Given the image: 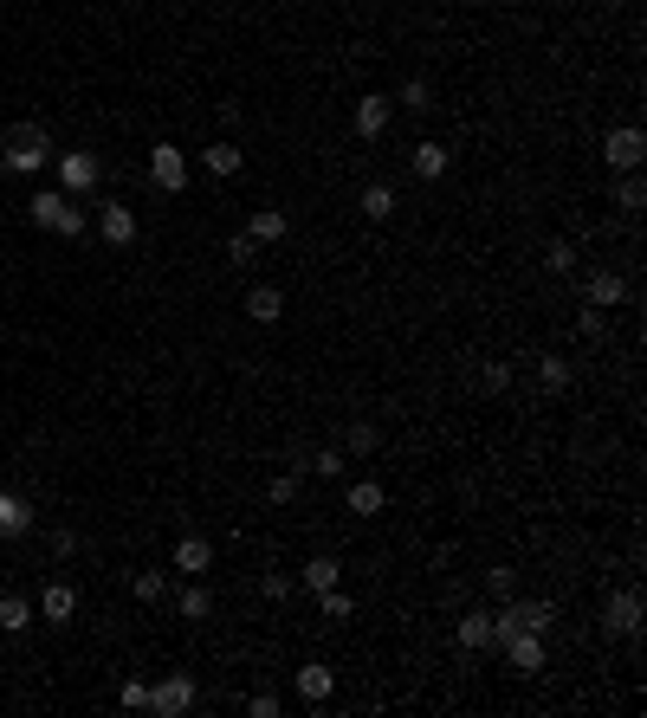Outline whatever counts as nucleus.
Returning a JSON list of instances; mask_svg holds the SVG:
<instances>
[{
	"mask_svg": "<svg viewBox=\"0 0 647 718\" xmlns=\"http://www.w3.org/2000/svg\"><path fill=\"white\" fill-rule=\"evenodd\" d=\"M402 110H428V78H408L402 85Z\"/></svg>",
	"mask_w": 647,
	"mask_h": 718,
	"instance_id": "obj_37",
	"label": "nucleus"
},
{
	"mask_svg": "<svg viewBox=\"0 0 647 718\" xmlns=\"http://www.w3.org/2000/svg\"><path fill=\"white\" fill-rule=\"evenodd\" d=\"M602 156H609V169H641V156H647V136H641V123H615L609 136H602Z\"/></svg>",
	"mask_w": 647,
	"mask_h": 718,
	"instance_id": "obj_4",
	"label": "nucleus"
},
{
	"mask_svg": "<svg viewBox=\"0 0 647 718\" xmlns=\"http://www.w3.org/2000/svg\"><path fill=\"white\" fill-rule=\"evenodd\" d=\"M117 706L123 712H149V680H123L117 686Z\"/></svg>",
	"mask_w": 647,
	"mask_h": 718,
	"instance_id": "obj_31",
	"label": "nucleus"
},
{
	"mask_svg": "<svg viewBox=\"0 0 647 718\" xmlns=\"http://www.w3.org/2000/svg\"><path fill=\"white\" fill-rule=\"evenodd\" d=\"M453 641L466 647V654H479V647H492V609H466L453 621Z\"/></svg>",
	"mask_w": 647,
	"mask_h": 718,
	"instance_id": "obj_15",
	"label": "nucleus"
},
{
	"mask_svg": "<svg viewBox=\"0 0 647 718\" xmlns=\"http://www.w3.org/2000/svg\"><path fill=\"white\" fill-rule=\"evenodd\" d=\"M576 330H583V337H602L609 324H602V311H596V305H583V317H576Z\"/></svg>",
	"mask_w": 647,
	"mask_h": 718,
	"instance_id": "obj_40",
	"label": "nucleus"
},
{
	"mask_svg": "<svg viewBox=\"0 0 647 718\" xmlns=\"http://www.w3.org/2000/svg\"><path fill=\"white\" fill-rule=\"evenodd\" d=\"M538 382H544L550 395H563V389H570V363H563V356H544V363H538Z\"/></svg>",
	"mask_w": 647,
	"mask_h": 718,
	"instance_id": "obj_30",
	"label": "nucleus"
},
{
	"mask_svg": "<svg viewBox=\"0 0 647 718\" xmlns=\"http://www.w3.org/2000/svg\"><path fill=\"white\" fill-rule=\"evenodd\" d=\"M408 169H415L421 182H440V175L453 169V149H447V143H434V136H428V143H415V149H408Z\"/></svg>",
	"mask_w": 647,
	"mask_h": 718,
	"instance_id": "obj_11",
	"label": "nucleus"
},
{
	"mask_svg": "<svg viewBox=\"0 0 647 718\" xmlns=\"http://www.w3.org/2000/svg\"><path fill=\"white\" fill-rule=\"evenodd\" d=\"M33 609L46 615L52 628H59V621H72V615H78V589H72V583H46V589H39V602H33Z\"/></svg>",
	"mask_w": 647,
	"mask_h": 718,
	"instance_id": "obj_14",
	"label": "nucleus"
},
{
	"mask_svg": "<svg viewBox=\"0 0 647 718\" xmlns=\"http://www.w3.org/2000/svg\"><path fill=\"white\" fill-rule=\"evenodd\" d=\"M389 117H395V98H382V91H363V98L350 104V130H356V143H382Z\"/></svg>",
	"mask_w": 647,
	"mask_h": 718,
	"instance_id": "obj_2",
	"label": "nucleus"
},
{
	"mask_svg": "<svg viewBox=\"0 0 647 718\" xmlns=\"http://www.w3.org/2000/svg\"><path fill=\"white\" fill-rule=\"evenodd\" d=\"M52 233H65V240H85V233H91V214H85L78 201H65V214H59V227H52Z\"/></svg>",
	"mask_w": 647,
	"mask_h": 718,
	"instance_id": "obj_29",
	"label": "nucleus"
},
{
	"mask_svg": "<svg viewBox=\"0 0 647 718\" xmlns=\"http://www.w3.org/2000/svg\"><path fill=\"white\" fill-rule=\"evenodd\" d=\"M98 233H104V246H130L136 240V207L130 201H104L98 207Z\"/></svg>",
	"mask_w": 647,
	"mask_h": 718,
	"instance_id": "obj_10",
	"label": "nucleus"
},
{
	"mask_svg": "<svg viewBox=\"0 0 647 718\" xmlns=\"http://www.w3.org/2000/svg\"><path fill=\"white\" fill-rule=\"evenodd\" d=\"M505 660H512V673H525V680H531V673H544V660H550V647H544V634H512V641H505Z\"/></svg>",
	"mask_w": 647,
	"mask_h": 718,
	"instance_id": "obj_9",
	"label": "nucleus"
},
{
	"mask_svg": "<svg viewBox=\"0 0 647 718\" xmlns=\"http://www.w3.org/2000/svg\"><path fill=\"white\" fill-rule=\"evenodd\" d=\"M52 162V136L39 130V123H13L7 143H0V169L7 175H39Z\"/></svg>",
	"mask_w": 647,
	"mask_h": 718,
	"instance_id": "obj_1",
	"label": "nucleus"
},
{
	"mask_svg": "<svg viewBox=\"0 0 647 718\" xmlns=\"http://www.w3.org/2000/svg\"><path fill=\"white\" fill-rule=\"evenodd\" d=\"M298 486H305V473H279V479L266 486V499H272V505H292V499H298Z\"/></svg>",
	"mask_w": 647,
	"mask_h": 718,
	"instance_id": "obj_34",
	"label": "nucleus"
},
{
	"mask_svg": "<svg viewBox=\"0 0 647 718\" xmlns=\"http://www.w3.org/2000/svg\"><path fill=\"white\" fill-rule=\"evenodd\" d=\"M479 382H486L492 395H499V389H512V363H486V376H479Z\"/></svg>",
	"mask_w": 647,
	"mask_h": 718,
	"instance_id": "obj_38",
	"label": "nucleus"
},
{
	"mask_svg": "<svg viewBox=\"0 0 647 718\" xmlns=\"http://www.w3.org/2000/svg\"><path fill=\"white\" fill-rule=\"evenodd\" d=\"M201 169H208V175H220V182H233V175L246 169V149L220 136V143H208V149H201Z\"/></svg>",
	"mask_w": 647,
	"mask_h": 718,
	"instance_id": "obj_13",
	"label": "nucleus"
},
{
	"mask_svg": "<svg viewBox=\"0 0 647 718\" xmlns=\"http://www.w3.org/2000/svg\"><path fill=\"white\" fill-rule=\"evenodd\" d=\"M641 201H647V182H641L635 169H628V175H622V188H615V207H622V214H641Z\"/></svg>",
	"mask_w": 647,
	"mask_h": 718,
	"instance_id": "obj_28",
	"label": "nucleus"
},
{
	"mask_svg": "<svg viewBox=\"0 0 647 718\" xmlns=\"http://www.w3.org/2000/svg\"><path fill=\"white\" fill-rule=\"evenodd\" d=\"M311 473H318V479H343V473H350V460H343V447H324L318 460H311Z\"/></svg>",
	"mask_w": 647,
	"mask_h": 718,
	"instance_id": "obj_32",
	"label": "nucleus"
},
{
	"mask_svg": "<svg viewBox=\"0 0 647 718\" xmlns=\"http://www.w3.org/2000/svg\"><path fill=\"white\" fill-rule=\"evenodd\" d=\"M130 596L136 602H162V596H169V576H162V570H136L130 576Z\"/></svg>",
	"mask_w": 647,
	"mask_h": 718,
	"instance_id": "obj_27",
	"label": "nucleus"
},
{
	"mask_svg": "<svg viewBox=\"0 0 647 718\" xmlns=\"http://www.w3.org/2000/svg\"><path fill=\"white\" fill-rule=\"evenodd\" d=\"M227 259H233V266H253V259H259V240H253V233H233V240H227Z\"/></svg>",
	"mask_w": 647,
	"mask_h": 718,
	"instance_id": "obj_33",
	"label": "nucleus"
},
{
	"mask_svg": "<svg viewBox=\"0 0 647 718\" xmlns=\"http://www.w3.org/2000/svg\"><path fill=\"white\" fill-rule=\"evenodd\" d=\"M246 233H253L259 246H279L285 233H292V220H285L279 207H253V214H246Z\"/></svg>",
	"mask_w": 647,
	"mask_h": 718,
	"instance_id": "obj_17",
	"label": "nucleus"
},
{
	"mask_svg": "<svg viewBox=\"0 0 647 718\" xmlns=\"http://www.w3.org/2000/svg\"><path fill=\"white\" fill-rule=\"evenodd\" d=\"M33 596H20V589H7V596H0V634H26L33 628Z\"/></svg>",
	"mask_w": 647,
	"mask_h": 718,
	"instance_id": "obj_21",
	"label": "nucleus"
},
{
	"mask_svg": "<svg viewBox=\"0 0 647 718\" xmlns=\"http://www.w3.org/2000/svg\"><path fill=\"white\" fill-rule=\"evenodd\" d=\"M52 169H59V188L65 195H91V188H98V156H91V149H65V156H52Z\"/></svg>",
	"mask_w": 647,
	"mask_h": 718,
	"instance_id": "obj_3",
	"label": "nucleus"
},
{
	"mask_svg": "<svg viewBox=\"0 0 647 718\" xmlns=\"http://www.w3.org/2000/svg\"><path fill=\"white\" fill-rule=\"evenodd\" d=\"M246 712H253V718H279V699H272V693H253V699H246Z\"/></svg>",
	"mask_w": 647,
	"mask_h": 718,
	"instance_id": "obj_41",
	"label": "nucleus"
},
{
	"mask_svg": "<svg viewBox=\"0 0 647 718\" xmlns=\"http://www.w3.org/2000/svg\"><path fill=\"white\" fill-rule=\"evenodd\" d=\"M330 693H337V673H330L324 660H305V667H298V699H305V706H324Z\"/></svg>",
	"mask_w": 647,
	"mask_h": 718,
	"instance_id": "obj_12",
	"label": "nucleus"
},
{
	"mask_svg": "<svg viewBox=\"0 0 647 718\" xmlns=\"http://www.w3.org/2000/svg\"><path fill=\"white\" fill-rule=\"evenodd\" d=\"M149 175H156L162 195H182V188H188V156L175 143H156V149H149Z\"/></svg>",
	"mask_w": 647,
	"mask_h": 718,
	"instance_id": "obj_6",
	"label": "nucleus"
},
{
	"mask_svg": "<svg viewBox=\"0 0 647 718\" xmlns=\"http://www.w3.org/2000/svg\"><path fill=\"white\" fill-rule=\"evenodd\" d=\"M544 266H550V272H557V279H563V272H576V246H570V240H550V253H544Z\"/></svg>",
	"mask_w": 647,
	"mask_h": 718,
	"instance_id": "obj_36",
	"label": "nucleus"
},
{
	"mask_svg": "<svg viewBox=\"0 0 647 718\" xmlns=\"http://www.w3.org/2000/svg\"><path fill=\"white\" fill-rule=\"evenodd\" d=\"M175 615H182V621H208L214 615V596L201 589V576H188V589L175 596Z\"/></svg>",
	"mask_w": 647,
	"mask_h": 718,
	"instance_id": "obj_23",
	"label": "nucleus"
},
{
	"mask_svg": "<svg viewBox=\"0 0 647 718\" xmlns=\"http://www.w3.org/2000/svg\"><path fill=\"white\" fill-rule=\"evenodd\" d=\"M318 609H324V621H350L356 615V596L343 583H330V589H318Z\"/></svg>",
	"mask_w": 647,
	"mask_h": 718,
	"instance_id": "obj_26",
	"label": "nucleus"
},
{
	"mask_svg": "<svg viewBox=\"0 0 647 718\" xmlns=\"http://www.w3.org/2000/svg\"><path fill=\"white\" fill-rule=\"evenodd\" d=\"M259 589H266L272 602H285V596H292V576H279V570H272V576H266V583H259Z\"/></svg>",
	"mask_w": 647,
	"mask_h": 718,
	"instance_id": "obj_42",
	"label": "nucleus"
},
{
	"mask_svg": "<svg viewBox=\"0 0 647 718\" xmlns=\"http://www.w3.org/2000/svg\"><path fill=\"white\" fill-rule=\"evenodd\" d=\"M65 201H72V195H65V188H39V195L26 201V220L52 233V227H59V214H65Z\"/></svg>",
	"mask_w": 647,
	"mask_h": 718,
	"instance_id": "obj_19",
	"label": "nucleus"
},
{
	"mask_svg": "<svg viewBox=\"0 0 647 718\" xmlns=\"http://www.w3.org/2000/svg\"><path fill=\"white\" fill-rule=\"evenodd\" d=\"M0 673H7V660H0Z\"/></svg>",
	"mask_w": 647,
	"mask_h": 718,
	"instance_id": "obj_43",
	"label": "nucleus"
},
{
	"mask_svg": "<svg viewBox=\"0 0 647 718\" xmlns=\"http://www.w3.org/2000/svg\"><path fill=\"white\" fill-rule=\"evenodd\" d=\"M330 583H343V563L330 557V550H318V557L305 563V589H330Z\"/></svg>",
	"mask_w": 647,
	"mask_h": 718,
	"instance_id": "obj_25",
	"label": "nucleus"
},
{
	"mask_svg": "<svg viewBox=\"0 0 647 718\" xmlns=\"http://www.w3.org/2000/svg\"><path fill=\"white\" fill-rule=\"evenodd\" d=\"M26 531H33V499L0 492V537H26Z\"/></svg>",
	"mask_w": 647,
	"mask_h": 718,
	"instance_id": "obj_18",
	"label": "nucleus"
},
{
	"mask_svg": "<svg viewBox=\"0 0 647 718\" xmlns=\"http://www.w3.org/2000/svg\"><path fill=\"white\" fill-rule=\"evenodd\" d=\"M246 317H253V324H279L285 317V292L279 285H253V292H246Z\"/></svg>",
	"mask_w": 647,
	"mask_h": 718,
	"instance_id": "obj_20",
	"label": "nucleus"
},
{
	"mask_svg": "<svg viewBox=\"0 0 647 718\" xmlns=\"http://www.w3.org/2000/svg\"><path fill=\"white\" fill-rule=\"evenodd\" d=\"M175 570H182V576H208L214 570V544H208V537H182V544H175Z\"/></svg>",
	"mask_w": 647,
	"mask_h": 718,
	"instance_id": "obj_16",
	"label": "nucleus"
},
{
	"mask_svg": "<svg viewBox=\"0 0 647 718\" xmlns=\"http://www.w3.org/2000/svg\"><path fill=\"white\" fill-rule=\"evenodd\" d=\"M188 706H195V680H188V673H169V680L149 686V712L156 718H182Z\"/></svg>",
	"mask_w": 647,
	"mask_h": 718,
	"instance_id": "obj_5",
	"label": "nucleus"
},
{
	"mask_svg": "<svg viewBox=\"0 0 647 718\" xmlns=\"http://www.w3.org/2000/svg\"><path fill=\"white\" fill-rule=\"evenodd\" d=\"M356 207H363V220H389L395 214V188L389 182H369L363 195H356Z\"/></svg>",
	"mask_w": 647,
	"mask_h": 718,
	"instance_id": "obj_24",
	"label": "nucleus"
},
{
	"mask_svg": "<svg viewBox=\"0 0 647 718\" xmlns=\"http://www.w3.org/2000/svg\"><path fill=\"white\" fill-rule=\"evenodd\" d=\"M376 427H369V421H350V434H343V447H350V453H376Z\"/></svg>",
	"mask_w": 647,
	"mask_h": 718,
	"instance_id": "obj_35",
	"label": "nucleus"
},
{
	"mask_svg": "<svg viewBox=\"0 0 647 718\" xmlns=\"http://www.w3.org/2000/svg\"><path fill=\"white\" fill-rule=\"evenodd\" d=\"M602 628L622 634V641H635V634H641V596H635V589H615V596L602 602Z\"/></svg>",
	"mask_w": 647,
	"mask_h": 718,
	"instance_id": "obj_7",
	"label": "nucleus"
},
{
	"mask_svg": "<svg viewBox=\"0 0 647 718\" xmlns=\"http://www.w3.org/2000/svg\"><path fill=\"white\" fill-rule=\"evenodd\" d=\"M486 589H492V596H512V589H518V570H486Z\"/></svg>",
	"mask_w": 647,
	"mask_h": 718,
	"instance_id": "obj_39",
	"label": "nucleus"
},
{
	"mask_svg": "<svg viewBox=\"0 0 647 718\" xmlns=\"http://www.w3.org/2000/svg\"><path fill=\"white\" fill-rule=\"evenodd\" d=\"M583 298H589L596 311H615V305H628V279H622V272H609V266H596V272L583 279Z\"/></svg>",
	"mask_w": 647,
	"mask_h": 718,
	"instance_id": "obj_8",
	"label": "nucleus"
},
{
	"mask_svg": "<svg viewBox=\"0 0 647 718\" xmlns=\"http://www.w3.org/2000/svg\"><path fill=\"white\" fill-rule=\"evenodd\" d=\"M343 505H350V518H376L382 505H389V492H382L376 479H356V486L343 492Z\"/></svg>",
	"mask_w": 647,
	"mask_h": 718,
	"instance_id": "obj_22",
	"label": "nucleus"
}]
</instances>
